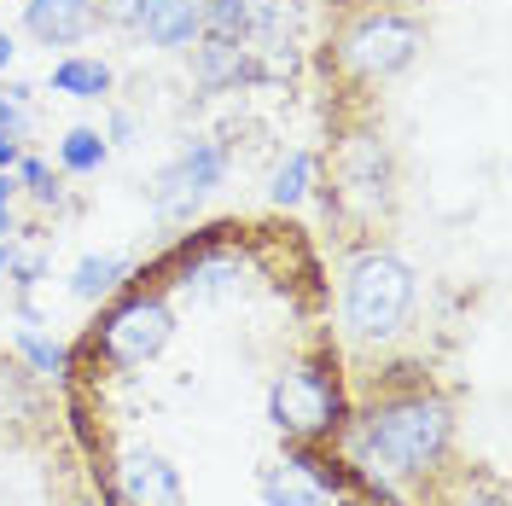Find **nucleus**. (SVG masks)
<instances>
[{"label": "nucleus", "instance_id": "f257e3e1", "mask_svg": "<svg viewBox=\"0 0 512 506\" xmlns=\"http://www.w3.org/2000/svg\"><path fill=\"white\" fill-rule=\"evenodd\" d=\"M361 437H367V454L379 460L384 472L419 477L448 454V443H454V413L437 396H396V402H384V408L367 413Z\"/></svg>", "mask_w": 512, "mask_h": 506}, {"label": "nucleus", "instance_id": "f03ea898", "mask_svg": "<svg viewBox=\"0 0 512 506\" xmlns=\"http://www.w3.org/2000/svg\"><path fill=\"white\" fill-rule=\"evenodd\" d=\"M408 315H414V268L390 251L355 256L344 280V326L361 344H384L408 326Z\"/></svg>", "mask_w": 512, "mask_h": 506}, {"label": "nucleus", "instance_id": "7ed1b4c3", "mask_svg": "<svg viewBox=\"0 0 512 506\" xmlns=\"http://www.w3.org/2000/svg\"><path fill=\"white\" fill-rule=\"evenodd\" d=\"M419 47H425V24L419 18L396 12V6H373V12L344 24L338 70H350L355 82H390V76H402L419 59Z\"/></svg>", "mask_w": 512, "mask_h": 506}, {"label": "nucleus", "instance_id": "20e7f679", "mask_svg": "<svg viewBox=\"0 0 512 506\" xmlns=\"http://www.w3.org/2000/svg\"><path fill=\"white\" fill-rule=\"evenodd\" d=\"M297 24H303V0H204V30L251 41L262 76L291 70V35H297Z\"/></svg>", "mask_w": 512, "mask_h": 506}, {"label": "nucleus", "instance_id": "39448f33", "mask_svg": "<svg viewBox=\"0 0 512 506\" xmlns=\"http://www.w3.org/2000/svg\"><path fill=\"white\" fill-rule=\"evenodd\" d=\"M169 332H175V309L163 297H128L99 320V355L128 373V367H146L169 344Z\"/></svg>", "mask_w": 512, "mask_h": 506}, {"label": "nucleus", "instance_id": "423d86ee", "mask_svg": "<svg viewBox=\"0 0 512 506\" xmlns=\"http://www.w3.org/2000/svg\"><path fill=\"white\" fill-rule=\"evenodd\" d=\"M222 175H227L222 146H216V140H192L187 152L169 163V169H158V181L146 187L152 192V210H158V216H187L210 187H222Z\"/></svg>", "mask_w": 512, "mask_h": 506}, {"label": "nucleus", "instance_id": "0eeeda50", "mask_svg": "<svg viewBox=\"0 0 512 506\" xmlns=\"http://www.w3.org/2000/svg\"><path fill=\"white\" fill-rule=\"evenodd\" d=\"M268 413H274V425H280L286 437H320V431H332V419H338V390H332L326 373L297 367V373H286V379L274 384Z\"/></svg>", "mask_w": 512, "mask_h": 506}, {"label": "nucleus", "instance_id": "6e6552de", "mask_svg": "<svg viewBox=\"0 0 512 506\" xmlns=\"http://www.w3.org/2000/svg\"><path fill=\"white\" fill-rule=\"evenodd\" d=\"M192 76L204 94H222V88H239V82H262V64H256V47L239 41V35H198L192 41Z\"/></svg>", "mask_w": 512, "mask_h": 506}, {"label": "nucleus", "instance_id": "1a4fd4ad", "mask_svg": "<svg viewBox=\"0 0 512 506\" xmlns=\"http://www.w3.org/2000/svg\"><path fill=\"white\" fill-rule=\"evenodd\" d=\"M99 24H105L99 18V0H24V30L41 47H76Z\"/></svg>", "mask_w": 512, "mask_h": 506}, {"label": "nucleus", "instance_id": "9d476101", "mask_svg": "<svg viewBox=\"0 0 512 506\" xmlns=\"http://www.w3.org/2000/svg\"><path fill=\"white\" fill-rule=\"evenodd\" d=\"M128 30H140L152 47H187L204 35V0H134Z\"/></svg>", "mask_w": 512, "mask_h": 506}, {"label": "nucleus", "instance_id": "9b49d317", "mask_svg": "<svg viewBox=\"0 0 512 506\" xmlns=\"http://www.w3.org/2000/svg\"><path fill=\"white\" fill-rule=\"evenodd\" d=\"M123 483L134 501L146 506H181V483H175V472L163 466L158 454H146V448H134L123 460Z\"/></svg>", "mask_w": 512, "mask_h": 506}, {"label": "nucleus", "instance_id": "f8f14e48", "mask_svg": "<svg viewBox=\"0 0 512 506\" xmlns=\"http://www.w3.org/2000/svg\"><path fill=\"white\" fill-rule=\"evenodd\" d=\"M262 501L268 506H326V489L303 466H268L262 472Z\"/></svg>", "mask_w": 512, "mask_h": 506}, {"label": "nucleus", "instance_id": "ddd939ff", "mask_svg": "<svg viewBox=\"0 0 512 506\" xmlns=\"http://www.w3.org/2000/svg\"><path fill=\"white\" fill-rule=\"evenodd\" d=\"M53 88L70 99H99L105 88H111V64L99 59H64L59 70H53Z\"/></svg>", "mask_w": 512, "mask_h": 506}, {"label": "nucleus", "instance_id": "4468645a", "mask_svg": "<svg viewBox=\"0 0 512 506\" xmlns=\"http://www.w3.org/2000/svg\"><path fill=\"white\" fill-rule=\"evenodd\" d=\"M128 274V262L123 256H88V262H76V274H70V291L82 297V303H99L111 285Z\"/></svg>", "mask_w": 512, "mask_h": 506}, {"label": "nucleus", "instance_id": "2eb2a0df", "mask_svg": "<svg viewBox=\"0 0 512 506\" xmlns=\"http://www.w3.org/2000/svg\"><path fill=\"white\" fill-rule=\"evenodd\" d=\"M59 163L70 169V175L99 169V163H105V140H99V128H70V134L59 140Z\"/></svg>", "mask_w": 512, "mask_h": 506}, {"label": "nucleus", "instance_id": "dca6fc26", "mask_svg": "<svg viewBox=\"0 0 512 506\" xmlns=\"http://www.w3.org/2000/svg\"><path fill=\"white\" fill-rule=\"evenodd\" d=\"M309 169H315L309 152H291V158L274 169V187H268V192H274V204H297V198L309 192Z\"/></svg>", "mask_w": 512, "mask_h": 506}, {"label": "nucleus", "instance_id": "f3484780", "mask_svg": "<svg viewBox=\"0 0 512 506\" xmlns=\"http://www.w3.org/2000/svg\"><path fill=\"white\" fill-rule=\"evenodd\" d=\"M18 349L30 355V367H41V373H59V367H64V349L47 344V338H35V332H24V338H18Z\"/></svg>", "mask_w": 512, "mask_h": 506}, {"label": "nucleus", "instance_id": "a211bd4d", "mask_svg": "<svg viewBox=\"0 0 512 506\" xmlns=\"http://www.w3.org/2000/svg\"><path fill=\"white\" fill-rule=\"evenodd\" d=\"M18 163H24V187H30V198L53 204V198H59V181L47 175V163H35V158H18Z\"/></svg>", "mask_w": 512, "mask_h": 506}, {"label": "nucleus", "instance_id": "6ab92c4d", "mask_svg": "<svg viewBox=\"0 0 512 506\" xmlns=\"http://www.w3.org/2000/svg\"><path fill=\"white\" fill-rule=\"evenodd\" d=\"M0 128H6V134H24V117L12 111V99L6 94H0Z\"/></svg>", "mask_w": 512, "mask_h": 506}, {"label": "nucleus", "instance_id": "aec40b11", "mask_svg": "<svg viewBox=\"0 0 512 506\" xmlns=\"http://www.w3.org/2000/svg\"><path fill=\"white\" fill-rule=\"evenodd\" d=\"M12 163H18V134L0 128V169H12Z\"/></svg>", "mask_w": 512, "mask_h": 506}, {"label": "nucleus", "instance_id": "412c9836", "mask_svg": "<svg viewBox=\"0 0 512 506\" xmlns=\"http://www.w3.org/2000/svg\"><path fill=\"white\" fill-rule=\"evenodd\" d=\"M6 227H12V181L0 175V233H6Z\"/></svg>", "mask_w": 512, "mask_h": 506}, {"label": "nucleus", "instance_id": "4be33fe9", "mask_svg": "<svg viewBox=\"0 0 512 506\" xmlns=\"http://www.w3.org/2000/svg\"><path fill=\"white\" fill-rule=\"evenodd\" d=\"M12 53H18V47H12V35L0 30V70H6V64H12Z\"/></svg>", "mask_w": 512, "mask_h": 506}, {"label": "nucleus", "instance_id": "5701e85b", "mask_svg": "<svg viewBox=\"0 0 512 506\" xmlns=\"http://www.w3.org/2000/svg\"><path fill=\"white\" fill-rule=\"evenodd\" d=\"M64 506H99V501H88V495H76V501H64Z\"/></svg>", "mask_w": 512, "mask_h": 506}, {"label": "nucleus", "instance_id": "b1692460", "mask_svg": "<svg viewBox=\"0 0 512 506\" xmlns=\"http://www.w3.org/2000/svg\"><path fill=\"white\" fill-rule=\"evenodd\" d=\"M6 262H12V251H6V245H0V268H6Z\"/></svg>", "mask_w": 512, "mask_h": 506}]
</instances>
